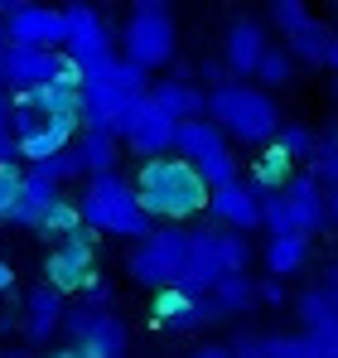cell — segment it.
<instances>
[{
	"label": "cell",
	"mask_w": 338,
	"mask_h": 358,
	"mask_svg": "<svg viewBox=\"0 0 338 358\" xmlns=\"http://www.w3.org/2000/svg\"><path fill=\"white\" fill-rule=\"evenodd\" d=\"M135 189H140V203H145V213H150L155 223H189V218L203 213L208 199H213L208 179L198 175L189 160H179V155L150 160V165L140 170V179H135Z\"/></svg>",
	"instance_id": "6da1fadb"
},
{
	"label": "cell",
	"mask_w": 338,
	"mask_h": 358,
	"mask_svg": "<svg viewBox=\"0 0 338 358\" xmlns=\"http://www.w3.org/2000/svg\"><path fill=\"white\" fill-rule=\"evenodd\" d=\"M82 218L92 233H112V238H131V242H145L155 233V218L145 213L140 203V189L121 175H102V179H87L82 199H78Z\"/></svg>",
	"instance_id": "7a4b0ae2"
},
{
	"label": "cell",
	"mask_w": 338,
	"mask_h": 358,
	"mask_svg": "<svg viewBox=\"0 0 338 358\" xmlns=\"http://www.w3.org/2000/svg\"><path fill=\"white\" fill-rule=\"evenodd\" d=\"M208 117L242 145H276V136H281V112H276L271 92L237 83V78L208 92Z\"/></svg>",
	"instance_id": "3957f363"
},
{
	"label": "cell",
	"mask_w": 338,
	"mask_h": 358,
	"mask_svg": "<svg viewBox=\"0 0 338 358\" xmlns=\"http://www.w3.org/2000/svg\"><path fill=\"white\" fill-rule=\"evenodd\" d=\"M251 266V247L242 233L227 228H193V247H189V271L179 281V291L189 296H213L227 276H242Z\"/></svg>",
	"instance_id": "277c9868"
},
{
	"label": "cell",
	"mask_w": 338,
	"mask_h": 358,
	"mask_svg": "<svg viewBox=\"0 0 338 358\" xmlns=\"http://www.w3.org/2000/svg\"><path fill=\"white\" fill-rule=\"evenodd\" d=\"M189 247H193V233L184 228H155L145 242L131 247L126 266H131V281H140L145 291H174L189 271Z\"/></svg>",
	"instance_id": "5b68a950"
},
{
	"label": "cell",
	"mask_w": 338,
	"mask_h": 358,
	"mask_svg": "<svg viewBox=\"0 0 338 358\" xmlns=\"http://www.w3.org/2000/svg\"><path fill=\"white\" fill-rule=\"evenodd\" d=\"M174 49H179V39H174V15H169V5L140 0V5L131 10L126 29H121V59H131L135 68L155 73V68L174 63Z\"/></svg>",
	"instance_id": "8992f818"
},
{
	"label": "cell",
	"mask_w": 338,
	"mask_h": 358,
	"mask_svg": "<svg viewBox=\"0 0 338 358\" xmlns=\"http://www.w3.org/2000/svg\"><path fill=\"white\" fill-rule=\"evenodd\" d=\"M174 155L189 160L198 175L208 179V189H227V184L242 179V175H237V150L227 145V131L213 117L184 121V126H179V145H174Z\"/></svg>",
	"instance_id": "52a82bcc"
},
{
	"label": "cell",
	"mask_w": 338,
	"mask_h": 358,
	"mask_svg": "<svg viewBox=\"0 0 338 358\" xmlns=\"http://www.w3.org/2000/svg\"><path fill=\"white\" fill-rule=\"evenodd\" d=\"M0 20L10 29V49H68V15L49 5H24V0H0Z\"/></svg>",
	"instance_id": "ba28073f"
},
{
	"label": "cell",
	"mask_w": 338,
	"mask_h": 358,
	"mask_svg": "<svg viewBox=\"0 0 338 358\" xmlns=\"http://www.w3.org/2000/svg\"><path fill=\"white\" fill-rule=\"evenodd\" d=\"M63 15H68V59L78 63L82 73H97V68H107V63L121 59V49H116V39L107 24H102V10L97 5H63Z\"/></svg>",
	"instance_id": "9c48e42d"
},
{
	"label": "cell",
	"mask_w": 338,
	"mask_h": 358,
	"mask_svg": "<svg viewBox=\"0 0 338 358\" xmlns=\"http://www.w3.org/2000/svg\"><path fill=\"white\" fill-rule=\"evenodd\" d=\"M121 141H126V150L140 155L145 165H150V160H169L174 145H179V121L169 117V112H160L155 97L145 92V97L131 107L126 126H121Z\"/></svg>",
	"instance_id": "30bf717a"
},
{
	"label": "cell",
	"mask_w": 338,
	"mask_h": 358,
	"mask_svg": "<svg viewBox=\"0 0 338 358\" xmlns=\"http://www.w3.org/2000/svg\"><path fill=\"white\" fill-rule=\"evenodd\" d=\"M44 281L54 286L58 296H73V291H92V228H82L78 238L58 242L44 262Z\"/></svg>",
	"instance_id": "8fae6325"
},
{
	"label": "cell",
	"mask_w": 338,
	"mask_h": 358,
	"mask_svg": "<svg viewBox=\"0 0 338 358\" xmlns=\"http://www.w3.org/2000/svg\"><path fill=\"white\" fill-rule=\"evenodd\" d=\"M271 54V39H266V24L261 20H232L223 34V68L227 73H237V83H247V78H256L261 73V59Z\"/></svg>",
	"instance_id": "7c38bea8"
},
{
	"label": "cell",
	"mask_w": 338,
	"mask_h": 358,
	"mask_svg": "<svg viewBox=\"0 0 338 358\" xmlns=\"http://www.w3.org/2000/svg\"><path fill=\"white\" fill-rule=\"evenodd\" d=\"M58 68H63V54H49V49H10L0 59V78L15 97H29L39 87L58 83Z\"/></svg>",
	"instance_id": "4fadbf2b"
},
{
	"label": "cell",
	"mask_w": 338,
	"mask_h": 358,
	"mask_svg": "<svg viewBox=\"0 0 338 358\" xmlns=\"http://www.w3.org/2000/svg\"><path fill=\"white\" fill-rule=\"evenodd\" d=\"M208 213L223 223L227 233H242V238H247V228H266V208H261V194H256L251 179H237L227 189H213Z\"/></svg>",
	"instance_id": "5bb4252c"
},
{
	"label": "cell",
	"mask_w": 338,
	"mask_h": 358,
	"mask_svg": "<svg viewBox=\"0 0 338 358\" xmlns=\"http://www.w3.org/2000/svg\"><path fill=\"white\" fill-rule=\"evenodd\" d=\"M150 315H155V324H165L174 334H193V329H208L213 320H223V310L213 305V296H189V291H160L155 305H150Z\"/></svg>",
	"instance_id": "9a60e30c"
},
{
	"label": "cell",
	"mask_w": 338,
	"mask_h": 358,
	"mask_svg": "<svg viewBox=\"0 0 338 358\" xmlns=\"http://www.w3.org/2000/svg\"><path fill=\"white\" fill-rule=\"evenodd\" d=\"M295 315L304 324L309 339H319L329 354L338 358V286H314L295 300Z\"/></svg>",
	"instance_id": "2e32d148"
},
{
	"label": "cell",
	"mask_w": 338,
	"mask_h": 358,
	"mask_svg": "<svg viewBox=\"0 0 338 358\" xmlns=\"http://www.w3.org/2000/svg\"><path fill=\"white\" fill-rule=\"evenodd\" d=\"M63 320H68V300L58 296L49 281H39V286L24 296V320H20L24 339H29V344H49L58 329H63Z\"/></svg>",
	"instance_id": "e0dca14e"
},
{
	"label": "cell",
	"mask_w": 338,
	"mask_h": 358,
	"mask_svg": "<svg viewBox=\"0 0 338 358\" xmlns=\"http://www.w3.org/2000/svg\"><path fill=\"white\" fill-rule=\"evenodd\" d=\"M285 203H290V218H295V233L300 238H314L324 233L334 218H329V194H319V179L314 175H295L285 189Z\"/></svg>",
	"instance_id": "ac0fdd59"
},
{
	"label": "cell",
	"mask_w": 338,
	"mask_h": 358,
	"mask_svg": "<svg viewBox=\"0 0 338 358\" xmlns=\"http://www.w3.org/2000/svg\"><path fill=\"white\" fill-rule=\"evenodd\" d=\"M150 97H155V107L169 112L179 126L208 117V92H203L198 83H189V78H160V83H150Z\"/></svg>",
	"instance_id": "d6986e66"
},
{
	"label": "cell",
	"mask_w": 338,
	"mask_h": 358,
	"mask_svg": "<svg viewBox=\"0 0 338 358\" xmlns=\"http://www.w3.org/2000/svg\"><path fill=\"white\" fill-rule=\"evenodd\" d=\"M73 349H78L82 358H126L131 354V334H126V324L107 310V315L87 329V339H78Z\"/></svg>",
	"instance_id": "ffe728a7"
},
{
	"label": "cell",
	"mask_w": 338,
	"mask_h": 358,
	"mask_svg": "<svg viewBox=\"0 0 338 358\" xmlns=\"http://www.w3.org/2000/svg\"><path fill=\"white\" fill-rule=\"evenodd\" d=\"M73 150H78V165H82V179H102V175H116V136L107 131H82L78 141H73Z\"/></svg>",
	"instance_id": "44dd1931"
},
{
	"label": "cell",
	"mask_w": 338,
	"mask_h": 358,
	"mask_svg": "<svg viewBox=\"0 0 338 358\" xmlns=\"http://www.w3.org/2000/svg\"><path fill=\"white\" fill-rule=\"evenodd\" d=\"M304 262H309V238L285 233V238H271V242H266V271H271L276 281L295 276V271H304Z\"/></svg>",
	"instance_id": "7402d4cb"
},
{
	"label": "cell",
	"mask_w": 338,
	"mask_h": 358,
	"mask_svg": "<svg viewBox=\"0 0 338 358\" xmlns=\"http://www.w3.org/2000/svg\"><path fill=\"white\" fill-rule=\"evenodd\" d=\"M338 34H329V24L324 20H309L304 29H295L290 34V54L300 63H314V68H324V59H329V49H334Z\"/></svg>",
	"instance_id": "603a6c76"
},
{
	"label": "cell",
	"mask_w": 338,
	"mask_h": 358,
	"mask_svg": "<svg viewBox=\"0 0 338 358\" xmlns=\"http://www.w3.org/2000/svg\"><path fill=\"white\" fill-rule=\"evenodd\" d=\"M256 300H261V286H256L247 271H242V276H227L223 286L213 291V305H218L223 315H247Z\"/></svg>",
	"instance_id": "cb8c5ba5"
},
{
	"label": "cell",
	"mask_w": 338,
	"mask_h": 358,
	"mask_svg": "<svg viewBox=\"0 0 338 358\" xmlns=\"http://www.w3.org/2000/svg\"><path fill=\"white\" fill-rule=\"evenodd\" d=\"M276 145H281L290 160H319V145H324V136L314 131V126H304V121H290V126H281V136H276Z\"/></svg>",
	"instance_id": "d4e9b609"
},
{
	"label": "cell",
	"mask_w": 338,
	"mask_h": 358,
	"mask_svg": "<svg viewBox=\"0 0 338 358\" xmlns=\"http://www.w3.org/2000/svg\"><path fill=\"white\" fill-rule=\"evenodd\" d=\"M266 354L271 358H334L319 339H309V334H271L266 339Z\"/></svg>",
	"instance_id": "484cf974"
},
{
	"label": "cell",
	"mask_w": 338,
	"mask_h": 358,
	"mask_svg": "<svg viewBox=\"0 0 338 358\" xmlns=\"http://www.w3.org/2000/svg\"><path fill=\"white\" fill-rule=\"evenodd\" d=\"M82 228H87V218H82V208L63 199V203H58L54 213L44 218V228H39V238H58V242H68V238H78Z\"/></svg>",
	"instance_id": "4316f807"
},
{
	"label": "cell",
	"mask_w": 338,
	"mask_h": 358,
	"mask_svg": "<svg viewBox=\"0 0 338 358\" xmlns=\"http://www.w3.org/2000/svg\"><path fill=\"white\" fill-rule=\"evenodd\" d=\"M44 126H49V121H44V112H39L29 97H15V121H10V131H15V141H20V145H24V141H34Z\"/></svg>",
	"instance_id": "83f0119b"
},
{
	"label": "cell",
	"mask_w": 338,
	"mask_h": 358,
	"mask_svg": "<svg viewBox=\"0 0 338 358\" xmlns=\"http://www.w3.org/2000/svg\"><path fill=\"white\" fill-rule=\"evenodd\" d=\"M266 87H285L290 78H295V54L290 49H271L266 59H261V73H256Z\"/></svg>",
	"instance_id": "f1b7e54d"
},
{
	"label": "cell",
	"mask_w": 338,
	"mask_h": 358,
	"mask_svg": "<svg viewBox=\"0 0 338 358\" xmlns=\"http://www.w3.org/2000/svg\"><path fill=\"white\" fill-rule=\"evenodd\" d=\"M309 175L319 179V184H329V189H338V126L324 136V145H319V160H314V170Z\"/></svg>",
	"instance_id": "f546056e"
},
{
	"label": "cell",
	"mask_w": 338,
	"mask_h": 358,
	"mask_svg": "<svg viewBox=\"0 0 338 358\" xmlns=\"http://www.w3.org/2000/svg\"><path fill=\"white\" fill-rule=\"evenodd\" d=\"M271 20L281 24V34L290 39V34H295V29H304V24H309L314 15H309V10H304L300 0H276V5H271Z\"/></svg>",
	"instance_id": "4dcf8cb0"
},
{
	"label": "cell",
	"mask_w": 338,
	"mask_h": 358,
	"mask_svg": "<svg viewBox=\"0 0 338 358\" xmlns=\"http://www.w3.org/2000/svg\"><path fill=\"white\" fill-rule=\"evenodd\" d=\"M261 208H266V228H271V238H285V233H295V218H290V203H285V194H266V199H261Z\"/></svg>",
	"instance_id": "1f68e13d"
},
{
	"label": "cell",
	"mask_w": 338,
	"mask_h": 358,
	"mask_svg": "<svg viewBox=\"0 0 338 358\" xmlns=\"http://www.w3.org/2000/svg\"><path fill=\"white\" fill-rule=\"evenodd\" d=\"M20 194H24V175H20V170H0V223L15 218Z\"/></svg>",
	"instance_id": "d6a6232c"
},
{
	"label": "cell",
	"mask_w": 338,
	"mask_h": 358,
	"mask_svg": "<svg viewBox=\"0 0 338 358\" xmlns=\"http://www.w3.org/2000/svg\"><path fill=\"white\" fill-rule=\"evenodd\" d=\"M232 358H271V354H266V339L261 334H237L232 339Z\"/></svg>",
	"instance_id": "836d02e7"
},
{
	"label": "cell",
	"mask_w": 338,
	"mask_h": 358,
	"mask_svg": "<svg viewBox=\"0 0 338 358\" xmlns=\"http://www.w3.org/2000/svg\"><path fill=\"white\" fill-rule=\"evenodd\" d=\"M87 305H92V310H107V305H112V286H107V281H92V291H87Z\"/></svg>",
	"instance_id": "e575fe53"
},
{
	"label": "cell",
	"mask_w": 338,
	"mask_h": 358,
	"mask_svg": "<svg viewBox=\"0 0 338 358\" xmlns=\"http://www.w3.org/2000/svg\"><path fill=\"white\" fill-rule=\"evenodd\" d=\"M261 300H266V305H285V281H276V276L261 281Z\"/></svg>",
	"instance_id": "d590c367"
},
{
	"label": "cell",
	"mask_w": 338,
	"mask_h": 358,
	"mask_svg": "<svg viewBox=\"0 0 338 358\" xmlns=\"http://www.w3.org/2000/svg\"><path fill=\"white\" fill-rule=\"evenodd\" d=\"M10 121H15V97H5V92H0V136H15V131H10Z\"/></svg>",
	"instance_id": "8d00e7d4"
},
{
	"label": "cell",
	"mask_w": 338,
	"mask_h": 358,
	"mask_svg": "<svg viewBox=\"0 0 338 358\" xmlns=\"http://www.w3.org/2000/svg\"><path fill=\"white\" fill-rule=\"evenodd\" d=\"M10 291H15V266L0 262V296H10Z\"/></svg>",
	"instance_id": "74e56055"
},
{
	"label": "cell",
	"mask_w": 338,
	"mask_h": 358,
	"mask_svg": "<svg viewBox=\"0 0 338 358\" xmlns=\"http://www.w3.org/2000/svg\"><path fill=\"white\" fill-rule=\"evenodd\" d=\"M189 358H232V349H213V344H203V349H193Z\"/></svg>",
	"instance_id": "f35d334b"
},
{
	"label": "cell",
	"mask_w": 338,
	"mask_h": 358,
	"mask_svg": "<svg viewBox=\"0 0 338 358\" xmlns=\"http://www.w3.org/2000/svg\"><path fill=\"white\" fill-rule=\"evenodd\" d=\"M324 68H329V73L338 78V39H334V49H329V59H324Z\"/></svg>",
	"instance_id": "ab89813d"
},
{
	"label": "cell",
	"mask_w": 338,
	"mask_h": 358,
	"mask_svg": "<svg viewBox=\"0 0 338 358\" xmlns=\"http://www.w3.org/2000/svg\"><path fill=\"white\" fill-rule=\"evenodd\" d=\"M10 54V29H5V20H0V59Z\"/></svg>",
	"instance_id": "60d3db41"
},
{
	"label": "cell",
	"mask_w": 338,
	"mask_h": 358,
	"mask_svg": "<svg viewBox=\"0 0 338 358\" xmlns=\"http://www.w3.org/2000/svg\"><path fill=\"white\" fill-rule=\"evenodd\" d=\"M329 218L338 223V189H329Z\"/></svg>",
	"instance_id": "b9f144b4"
},
{
	"label": "cell",
	"mask_w": 338,
	"mask_h": 358,
	"mask_svg": "<svg viewBox=\"0 0 338 358\" xmlns=\"http://www.w3.org/2000/svg\"><path fill=\"white\" fill-rule=\"evenodd\" d=\"M49 358H82V354H78V349L68 344V349H54V354H49Z\"/></svg>",
	"instance_id": "7bdbcfd3"
},
{
	"label": "cell",
	"mask_w": 338,
	"mask_h": 358,
	"mask_svg": "<svg viewBox=\"0 0 338 358\" xmlns=\"http://www.w3.org/2000/svg\"><path fill=\"white\" fill-rule=\"evenodd\" d=\"M0 358H29V349H5Z\"/></svg>",
	"instance_id": "ee69618b"
},
{
	"label": "cell",
	"mask_w": 338,
	"mask_h": 358,
	"mask_svg": "<svg viewBox=\"0 0 338 358\" xmlns=\"http://www.w3.org/2000/svg\"><path fill=\"white\" fill-rule=\"evenodd\" d=\"M329 286H338V257H334V266H329Z\"/></svg>",
	"instance_id": "f6af8a7d"
},
{
	"label": "cell",
	"mask_w": 338,
	"mask_h": 358,
	"mask_svg": "<svg viewBox=\"0 0 338 358\" xmlns=\"http://www.w3.org/2000/svg\"><path fill=\"white\" fill-rule=\"evenodd\" d=\"M329 97H334V102H338V78H334V87H329Z\"/></svg>",
	"instance_id": "bcb514c9"
},
{
	"label": "cell",
	"mask_w": 338,
	"mask_h": 358,
	"mask_svg": "<svg viewBox=\"0 0 338 358\" xmlns=\"http://www.w3.org/2000/svg\"><path fill=\"white\" fill-rule=\"evenodd\" d=\"M0 92H5V78H0Z\"/></svg>",
	"instance_id": "7dc6e473"
}]
</instances>
